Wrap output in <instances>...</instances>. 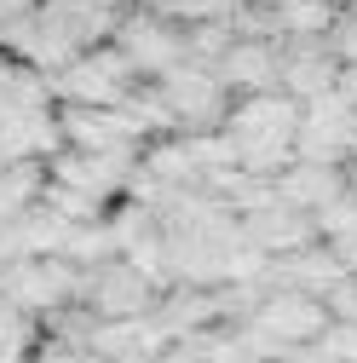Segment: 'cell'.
Returning a JSON list of instances; mask_svg holds the SVG:
<instances>
[{
	"label": "cell",
	"mask_w": 357,
	"mask_h": 363,
	"mask_svg": "<svg viewBox=\"0 0 357 363\" xmlns=\"http://www.w3.org/2000/svg\"><path fill=\"white\" fill-rule=\"evenodd\" d=\"M294 127H300V104L288 93H242V99H231L225 139L237 145V167L277 179L294 162Z\"/></svg>",
	"instance_id": "cell-1"
},
{
	"label": "cell",
	"mask_w": 357,
	"mask_h": 363,
	"mask_svg": "<svg viewBox=\"0 0 357 363\" xmlns=\"http://www.w3.org/2000/svg\"><path fill=\"white\" fill-rule=\"evenodd\" d=\"M75 294H81V265H69L64 254H23L12 265H0V300L29 311L35 323L75 306Z\"/></svg>",
	"instance_id": "cell-2"
},
{
	"label": "cell",
	"mask_w": 357,
	"mask_h": 363,
	"mask_svg": "<svg viewBox=\"0 0 357 363\" xmlns=\"http://www.w3.org/2000/svg\"><path fill=\"white\" fill-rule=\"evenodd\" d=\"M156 300H162V283L150 271H139L132 259H121V254L86 265L81 271V294H75V306L93 311V317H150Z\"/></svg>",
	"instance_id": "cell-3"
},
{
	"label": "cell",
	"mask_w": 357,
	"mask_h": 363,
	"mask_svg": "<svg viewBox=\"0 0 357 363\" xmlns=\"http://www.w3.org/2000/svg\"><path fill=\"white\" fill-rule=\"evenodd\" d=\"M110 47L132 64L139 81H156V75H167L173 64H185V29H178L167 12L132 0V6L121 12V23H115V35H110Z\"/></svg>",
	"instance_id": "cell-4"
},
{
	"label": "cell",
	"mask_w": 357,
	"mask_h": 363,
	"mask_svg": "<svg viewBox=\"0 0 357 363\" xmlns=\"http://www.w3.org/2000/svg\"><path fill=\"white\" fill-rule=\"evenodd\" d=\"M132 81H139L132 64L104 40V47L75 52V58L52 75V99H58V104H121Z\"/></svg>",
	"instance_id": "cell-5"
},
{
	"label": "cell",
	"mask_w": 357,
	"mask_h": 363,
	"mask_svg": "<svg viewBox=\"0 0 357 363\" xmlns=\"http://www.w3.org/2000/svg\"><path fill=\"white\" fill-rule=\"evenodd\" d=\"M156 86H162V99L173 104L178 133H219L225 116H231L225 81H219L213 69H202V64H173L167 75H156Z\"/></svg>",
	"instance_id": "cell-6"
},
{
	"label": "cell",
	"mask_w": 357,
	"mask_h": 363,
	"mask_svg": "<svg viewBox=\"0 0 357 363\" xmlns=\"http://www.w3.org/2000/svg\"><path fill=\"white\" fill-rule=\"evenodd\" d=\"M351 110L340 104V93H323L300 104V127H294V156L300 162H329V167H346L351 162Z\"/></svg>",
	"instance_id": "cell-7"
},
{
	"label": "cell",
	"mask_w": 357,
	"mask_h": 363,
	"mask_svg": "<svg viewBox=\"0 0 357 363\" xmlns=\"http://www.w3.org/2000/svg\"><path fill=\"white\" fill-rule=\"evenodd\" d=\"M52 116L69 150H144V133L115 104H52Z\"/></svg>",
	"instance_id": "cell-8"
},
{
	"label": "cell",
	"mask_w": 357,
	"mask_h": 363,
	"mask_svg": "<svg viewBox=\"0 0 357 363\" xmlns=\"http://www.w3.org/2000/svg\"><path fill=\"white\" fill-rule=\"evenodd\" d=\"M213 75L225 81V93L242 99V93H283V35L277 40H254V35H237L231 52L213 64Z\"/></svg>",
	"instance_id": "cell-9"
},
{
	"label": "cell",
	"mask_w": 357,
	"mask_h": 363,
	"mask_svg": "<svg viewBox=\"0 0 357 363\" xmlns=\"http://www.w3.org/2000/svg\"><path fill=\"white\" fill-rule=\"evenodd\" d=\"M254 323L271 329L283 346H305V340H323L329 311H323L317 294H305V289H271V294L254 306Z\"/></svg>",
	"instance_id": "cell-10"
},
{
	"label": "cell",
	"mask_w": 357,
	"mask_h": 363,
	"mask_svg": "<svg viewBox=\"0 0 357 363\" xmlns=\"http://www.w3.org/2000/svg\"><path fill=\"white\" fill-rule=\"evenodd\" d=\"M237 225H242V237H248V242H254L265 259H283V254H300L305 242H317V225H311V213L288 208L283 196H271L265 208L242 213Z\"/></svg>",
	"instance_id": "cell-11"
},
{
	"label": "cell",
	"mask_w": 357,
	"mask_h": 363,
	"mask_svg": "<svg viewBox=\"0 0 357 363\" xmlns=\"http://www.w3.org/2000/svg\"><path fill=\"white\" fill-rule=\"evenodd\" d=\"M334 81H340V58L329 52V40H288L283 35V93L294 104H311V99H323L334 93Z\"/></svg>",
	"instance_id": "cell-12"
},
{
	"label": "cell",
	"mask_w": 357,
	"mask_h": 363,
	"mask_svg": "<svg viewBox=\"0 0 357 363\" xmlns=\"http://www.w3.org/2000/svg\"><path fill=\"white\" fill-rule=\"evenodd\" d=\"M346 191V173L340 167H329V162H288L283 173H277V196L288 202V208H300V213H317L323 202H334Z\"/></svg>",
	"instance_id": "cell-13"
},
{
	"label": "cell",
	"mask_w": 357,
	"mask_h": 363,
	"mask_svg": "<svg viewBox=\"0 0 357 363\" xmlns=\"http://www.w3.org/2000/svg\"><path fill=\"white\" fill-rule=\"evenodd\" d=\"M334 18H340L334 0H277V29L288 40H323Z\"/></svg>",
	"instance_id": "cell-14"
},
{
	"label": "cell",
	"mask_w": 357,
	"mask_h": 363,
	"mask_svg": "<svg viewBox=\"0 0 357 363\" xmlns=\"http://www.w3.org/2000/svg\"><path fill=\"white\" fill-rule=\"evenodd\" d=\"M231 40H237L231 18H208V23H185V64H202V69H213L219 58L231 52Z\"/></svg>",
	"instance_id": "cell-15"
},
{
	"label": "cell",
	"mask_w": 357,
	"mask_h": 363,
	"mask_svg": "<svg viewBox=\"0 0 357 363\" xmlns=\"http://www.w3.org/2000/svg\"><path fill=\"white\" fill-rule=\"evenodd\" d=\"M311 225H317V237H323V242H334V237L357 231V196H351V191H340L334 202H323L317 213H311Z\"/></svg>",
	"instance_id": "cell-16"
},
{
	"label": "cell",
	"mask_w": 357,
	"mask_h": 363,
	"mask_svg": "<svg viewBox=\"0 0 357 363\" xmlns=\"http://www.w3.org/2000/svg\"><path fill=\"white\" fill-rule=\"evenodd\" d=\"M40 6H47V0H0V52H12V40L35 23Z\"/></svg>",
	"instance_id": "cell-17"
},
{
	"label": "cell",
	"mask_w": 357,
	"mask_h": 363,
	"mask_svg": "<svg viewBox=\"0 0 357 363\" xmlns=\"http://www.w3.org/2000/svg\"><path fill=\"white\" fill-rule=\"evenodd\" d=\"M237 0H167V18L185 29V23H208V18H231Z\"/></svg>",
	"instance_id": "cell-18"
},
{
	"label": "cell",
	"mask_w": 357,
	"mask_h": 363,
	"mask_svg": "<svg viewBox=\"0 0 357 363\" xmlns=\"http://www.w3.org/2000/svg\"><path fill=\"white\" fill-rule=\"evenodd\" d=\"M323 311H329V323L357 329V277H340L334 289H323Z\"/></svg>",
	"instance_id": "cell-19"
},
{
	"label": "cell",
	"mask_w": 357,
	"mask_h": 363,
	"mask_svg": "<svg viewBox=\"0 0 357 363\" xmlns=\"http://www.w3.org/2000/svg\"><path fill=\"white\" fill-rule=\"evenodd\" d=\"M277 363H334L329 357V346L323 340H305V346H283V357Z\"/></svg>",
	"instance_id": "cell-20"
},
{
	"label": "cell",
	"mask_w": 357,
	"mask_h": 363,
	"mask_svg": "<svg viewBox=\"0 0 357 363\" xmlns=\"http://www.w3.org/2000/svg\"><path fill=\"white\" fill-rule=\"evenodd\" d=\"M334 93H340V104L357 116V64H340V81H334Z\"/></svg>",
	"instance_id": "cell-21"
},
{
	"label": "cell",
	"mask_w": 357,
	"mask_h": 363,
	"mask_svg": "<svg viewBox=\"0 0 357 363\" xmlns=\"http://www.w3.org/2000/svg\"><path fill=\"white\" fill-rule=\"evenodd\" d=\"M156 363H213V357H208V352H196V346H185V340H173Z\"/></svg>",
	"instance_id": "cell-22"
},
{
	"label": "cell",
	"mask_w": 357,
	"mask_h": 363,
	"mask_svg": "<svg viewBox=\"0 0 357 363\" xmlns=\"http://www.w3.org/2000/svg\"><path fill=\"white\" fill-rule=\"evenodd\" d=\"M329 248H334V259H340V265L351 271V277H357V231H346V237H334Z\"/></svg>",
	"instance_id": "cell-23"
},
{
	"label": "cell",
	"mask_w": 357,
	"mask_h": 363,
	"mask_svg": "<svg viewBox=\"0 0 357 363\" xmlns=\"http://www.w3.org/2000/svg\"><path fill=\"white\" fill-rule=\"evenodd\" d=\"M0 219H12V202H6V191H0Z\"/></svg>",
	"instance_id": "cell-24"
},
{
	"label": "cell",
	"mask_w": 357,
	"mask_h": 363,
	"mask_svg": "<svg viewBox=\"0 0 357 363\" xmlns=\"http://www.w3.org/2000/svg\"><path fill=\"white\" fill-rule=\"evenodd\" d=\"M334 6H340V12H346V6H351V0H334Z\"/></svg>",
	"instance_id": "cell-25"
},
{
	"label": "cell",
	"mask_w": 357,
	"mask_h": 363,
	"mask_svg": "<svg viewBox=\"0 0 357 363\" xmlns=\"http://www.w3.org/2000/svg\"><path fill=\"white\" fill-rule=\"evenodd\" d=\"M346 12H351V18H357V0H351V6H346Z\"/></svg>",
	"instance_id": "cell-26"
},
{
	"label": "cell",
	"mask_w": 357,
	"mask_h": 363,
	"mask_svg": "<svg viewBox=\"0 0 357 363\" xmlns=\"http://www.w3.org/2000/svg\"><path fill=\"white\" fill-rule=\"evenodd\" d=\"M271 6H277V0H271Z\"/></svg>",
	"instance_id": "cell-27"
}]
</instances>
